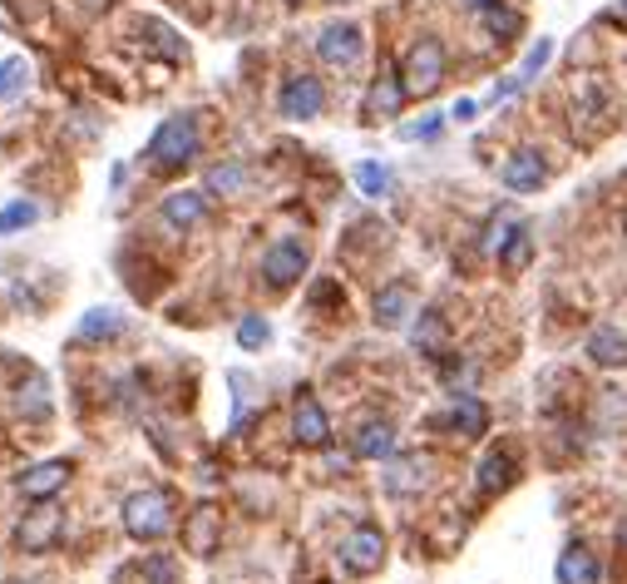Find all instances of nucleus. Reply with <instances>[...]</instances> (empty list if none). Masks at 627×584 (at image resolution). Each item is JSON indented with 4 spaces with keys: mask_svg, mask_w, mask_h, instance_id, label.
<instances>
[{
    "mask_svg": "<svg viewBox=\"0 0 627 584\" xmlns=\"http://www.w3.org/2000/svg\"><path fill=\"white\" fill-rule=\"evenodd\" d=\"M356 184H361L366 198H385V188H391V169L376 159H361L356 163Z\"/></svg>",
    "mask_w": 627,
    "mask_h": 584,
    "instance_id": "a878e982",
    "label": "nucleus"
},
{
    "mask_svg": "<svg viewBox=\"0 0 627 584\" xmlns=\"http://www.w3.org/2000/svg\"><path fill=\"white\" fill-rule=\"evenodd\" d=\"M144 584H179V560L173 555H144Z\"/></svg>",
    "mask_w": 627,
    "mask_h": 584,
    "instance_id": "cd10ccee",
    "label": "nucleus"
},
{
    "mask_svg": "<svg viewBox=\"0 0 627 584\" xmlns=\"http://www.w3.org/2000/svg\"><path fill=\"white\" fill-rule=\"evenodd\" d=\"M588 362L593 367H627V332H617V327H598V332H588Z\"/></svg>",
    "mask_w": 627,
    "mask_h": 584,
    "instance_id": "f3484780",
    "label": "nucleus"
},
{
    "mask_svg": "<svg viewBox=\"0 0 627 584\" xmlns=\"http://www.w3.org/2000/svg\"><path fill=\"white\" fill-rule=\"evenodd\" d=\"M292 436H297V446H307V451H321V446L331 441V422L311 391H297V401H292Z\"/></svg>",
    "mask_w": 627,
    "mask_h": 584,
    "instance_id": "9b49d317",
    "label": "nucleus"
},
{
    "mask_svg": "<svg viewBox=\"0 0 627 584\" xmlns=\"http://www.w3.org/2000/svg\"><path fill=\"white\" fill-rule=\"evenodd\" d=\"M415 342L426 346V352H435V346L445 342V323H440V313H426V323L415 327Z\"/></svg>",
    "mask_w": 627,
    "mask_h": 584,
    "instance_id": "2f4dec72",
    "label": "nucleus"
},
{
    "mask_svg": "<svg viewBox=\"0 0 627 584\" xmlns=\"http://www.w3.org/2000/svg\"><path fill=\"white\" fill-rule=\"evenodd\" d=\"M331 5H346V0H331Z\"/></svg>",
    "mask_w": 627,
    "mask_h": 584,
    "instance_id": "ea45409f",
    "label": "nucleus"
},
{
    "mask_svg": "<svg viewBox=\"0 0 627 584\" xmlns=\"http://www.w3.org/2000/svg\"><path fill=\"white\" fill-rule=\"evenodd\" d=\"M445 70H450V54L435 35H420L410 40V50L401 54V80H405V95L410 99H426L445 85Z\"/></svg>",
    "mask_w": 627,
    "mask_h": 584,
    "instance_id": "f257e3e1",
    "label": "nucleus"
},
{
    "mask_svg": "<svg viewBox=\"0 0 627 584\" xmlns=\"http://www.w3.org/2000/svg\"><path fill=\"white\" fill-rule=\"evenodd\" d=\"M479 114V105L475 99H455V109H450V120H459V124H469Z\"/></svg>",
    "mask_w": 627,
    "mask_h": 584,
    "instance_id": "f704fd0d",
    "label": "nucleus"
},
{
    "mask_svg": "<svg viewBox=\"0 0 627 584\" xmlns=\"http://www.w3.org/2000/svg\"><path fill=\"white\" fill-rule=\"evenodd\" d=\"M183 545H188V555H213L223 545V515H218V506L193 510L188 525H183Z\"/></svg>",
    "mask_w": 627,
    "mask_h": 584,
    "instance_id": "ddd939ff",
    "label": "nucleus"
},
{
    "mask_svg": "<svg viewBox=\"0 0 627 584\" xmlns=\"http://www.w3.org/2000/svg\"><path fill=\"white\" fill-rule=\"evenodd\" d=\"M208 188H213V194H223V198H233V194H243L247 188V169L243 163H218V169H208Z\"/></svg>",
    "mask_w": 627,
    "mask_h": 584,
    "instance_id": "b1692460",
    "label": "nucleus"
},
{
    "mask_svg": "<svg viewBox=\"0 0 627 584\" xmlns=\"http://www.w3.org/2000/svg\"><path fill=\"white\" fill-rule=\"evenodd\" d=\"M144 35H149V40L159 45V50L169 54V60H183V40H179V35H173L163 21H144Z\"/></svg>",
    "mask_w": 627,
    "mask_h": 584,
    "instance_id": "c756f323",
    "label": "nucleus"
},
{
    "mask_svg": "<svg viewBox=\"0 0 627 584\" xmlns=\"http://www.w3.org/2000/svg\"><path fill=\"white\" fill-rule=\"evenodd\" d=\"M440 426L455 431V436H465V441H475V436H484V426H490V406H484L479 397H455V406L440 416Z\"/></svg>",
    "mask_w": 627,
    "mask_h": 584,
    "instance_id": "4468645a",
    "label": "nucleus"
},
{
    "mask_svg": "<svg viewBox=\"0 0 627 584\" xmlns=\"http://www.w3.org/2000/svg\"><path fill=\"white\" fill-rule=\"evenodd\" d=\"M405 80H401V70H381V75L371 80V89H366V99H361V120L366 124H381V120H395L405 109Z\"/></svg>",
    "mask_w": 627,
    "mask_h": 584,
    "instance_id": "0eeeda50",
    "label": "nucleus"
},
{
    "mask_svg": "<svg viewBox=\"0 0 627 584\" xmlns=\"http://www.w3.org/2000/svg\"><path fill=\"white\" fill-rule=\"evenodd\" d=\"M124 531L134 540H163L173 531V496L169 490H134L124 500Z\"/></svg>",
    "mask_w": 627,
    "mask_h": 584,
    "instance_id": "7ed1b4c3",
    "label": "nucleus"
},
{
    "mask_svg": "<svg viewBox=\"0 0 627 584\" xmlns=\"http://www.w3.org/2000/svg\"><path fill=\"white\" fill-rule=\"evenodd\" d=\"M623 228H627V218H623Z\"/></svg>",
    "mask_w": 627,
    "mask_h": 584,
    "instance_id": "79ce46f5",
    "label": "nucleus"
},
{
    "mask_svg": "<svg viewBox=\"0 0 627 584\" xmlns=\"http://www.w3.org/2000/svg\"><path fill=\"white\" fill-rule=\"evenodd\" d=\"M553 580H558V584H603V555H598V545L568 540L564 550H558Z\"/></svg>",
    "mask_w": 627,
    "mask_h": 584,
    "instance_id": "6e6552de",
    "label": "nucleus"
},
{
    "mask_svg": "<svg viewBox=\"0 0 627 584\" xmlns=\"http://www.w3.org/2000/svg\"><path fill=\"white\" fill-rule=\"evenodd\" d=\"M366 50V35L356 21H331L317 31V60L331 70H352Z\"/></svg>",
    "mask_w": 627,
    "mask_h": 584,
    "instance_id": "423d86ee",
    "label": "nucleus"
},
{
    "mask_svg": "<svg viewBox=\"0 0 627 584\" xmlns=\"http://www.w3.org/2000/svg\"><path fill=\"white\" fill-rule=\"evenodd\" d=\"M607 21L623 25V31H627V0H613V11H607Z\"/></svg>",
    "mask_w": 627,
    "mask_h": 584,
    "instance_id": "e433bc0d",
    "label": "nucleus"
},
{
    "mask_svg": "<svg viewBox=\"0 0 627 584\" xmlns=\"http://www.w3.org/2000/svg\"><path fill=\"white\" fill-rule=\"evenodd\" d=\"M287 5H302V0H287Z\"/></svg>",
    "mask_w": 627,
    "mask_h": 584,
    "instance_id": "a19ab883",
    "label": "nucleus"
},
{
    "mask_svg": "<svg viewBox=\"0 0 627 584\" xmlns=\"http://www.w3.org/2000/svg\"><path fill=\"white\" fill-rule=\"evenodd\" d=\"M395 446H401V436H395L391 422H361L352 436V451L361 461H385V455H395Z\"/></svg>",
    "mask_w": 627,
    "mask_h": 584,
    "instance_id": "dca6fc26",
    "label": "nucleus"
},
{
    "mask_svg": "<svg viewBox=\"0 0 627 584\" xmlns=\"http://www.w3.org/2000/svg\"><path fill=\"white\" fill-rule=\"evenodd\" d=\"M267 337H272V327H267L262 317H243V323H237V342H243L247 352H257V346H267Z\"/></svg>",
    "mask_w": 627,
    "mask_h": 584,
    "instance_id": "7c9ffc66",
    "label": "nucleus"
},
{
    "mask_svg": "<svg viewBox=\"0 0 627 584\" xmlns=\"http://www.w3.org/2000/svg\"><path fill=\"white\" fill-rule=\"evenodd\" d=\"M119 313L114 307H95V313L85 317V323H79V342H99V337H114L119 332Z\"/></svg>",
    "mask_w": 627,
    "mask_h": 584,
    "instance_id": "bb28decb",
    "label": "nucleus"
},
{
    "mask_svg": "<svg viewBox=\"0 0 627 584\" xmlns=\"http://www.w3.org/2000/svg\"><path fill=\"white\" fill-rule=\"evenodd\" d=\"M514 480H519V455H514L509 446H494V451L479 461V471H475V490L484 500L500 496V490H509Z\"/></svg>",
    "mask_w": 627,
    "mask_h": 584,
    "instance_id": "f8f14e48",
    "label": "nucleus"
},
{
    "mask_svg": "<svg viewBox=\"0 0 627 584\" xmlns=\"http://www.w3.org/2000/svg\"><path fill=\"white\" fill-rule=\"evenodd\" d=\"M307 263H311V248H307L302 239H276L272 248L262 253V278H267V288L287 292L292 282L307 278Z\"/></svg>",
    "mask_w": 627,
    "mask_h": 584,
    "instance_id": "39448f33",
    "label": "nucleus"
},
{
    "mask_svg": "<svg viewBox=\"0 0 627 584\" xmlns=\"http://www.w3.org/2000/svg\"><path fill=\"white\" fill-rule=\"evenodd\" d=\"M202 214H208V198L193 194V188H179V194L163 198V218H169L173 228H193V223H202Z\"/></svg>",
    "mask_w": 627,
    "mask_h": 584,
    "instance_id": "aec40b11",
    "label": "nucleus"
},
{
    "mask_svg": "<svg viewBox=\"0 0 627 584\" xmlns=\"http://www.w3.org/2000/svg\"><path fill=\"white\" fill-rule=\"evenodd\" d=\"M25 223H35V204H11V208H0V233H15V228H25Z\"/></svg>",
    "mask_w": 627,
    "mask_h": 584,
    "instance_id": "473e14b6",
    "label": "nucleus"
},
{
    "mask_svg": "<svg viewBox=\"0 0 627 584\" xmlns=\"http://www.w3.org/2000/svg\"><path fill=\"white\" fill-rule=\"evenodd\" d=\"M311 303H317V307H321V303H336V282H321V288L311 292Z\"/></svg>",
    "mask_w": 627,
    "mask_h": 584,
    "instance_id": "c9c22d12",
    "label": "nucleus"
},
{
    "mask_svg": "<svg viewBox=\"0 0 627 584\" xmlns=\"http://www.w3.org/2000/svg\"><path fill=\"white\" fill-rule=\"evenodd\" d=\"M430 480V455H410V461H401L391 471V480L385 486L395 490V496H410V490H420Z\"/></svg>",
    "mask_w": 627,
    "mask_h": 584,
    "instance_id": "4be33fe9",
    "label": "nucleus"
},
{
    "mask_svg": "<svg viewBox=\"0 0 627 584\" xmlns=\"http://www.w3.org/2000/svg\"><path fill=\"white\" fill-rule=\"evenodd\" d=\"M385 560V535L376 525H356L346 540H341V564L352 574H376Z\"/></svg>",
    "mask_w": 627,
    "mask_h": 584,
    "instance_id": "9d476101",
    "label": "nucleus"
},
{
    "mask_svg": "<svg viewBox=\"0 0 627 584\" xmlns=\"http://www.w3.org/2000/svg\"><path fill=\"white\" fill-rule=\"evenodd\" d=\"M500 184L509 188V194H539V188L549 184V159H543L539 149H514L509 159L500 163Z\"/></svg>",
    "mask_w": 627,
    "mask_h": 584,
    "instance_id": "1a4fd4ad",
    "label": "nucleus"
},
{
    "mask_svg": "<svg viewBox=\"0 0 627 584\" xmlns=\"http://www.w3.org/2000/svg\"><path fill=\"white\" fill-rule=\"evenodd\" d=\"M202 139H198V120L193 114H173V120H163L159 130H153L149 139V163L159 173H173V169H188L193 159H198Z\"/></svg>",
    "mask_w": 627,
    "mask_h": 584,
    "instance_id": "f03ea898",
    "label": "nucleus"
},
{
    "mask_svg": "<svg viewBox=\"0 0 627 584\" xmlns=\"http://www.w3.org/2000/svg\"><path fill=\"white\" fill-rule=\"evenodd\" d=\"M25 85H30V65H25L21 54H11V60H0V99L25 95Z\"/></svg>",
    "mask_w": 627,
    "mask_h": 584,
    "instance_id": "393cba45",
    "label": "nucleus"
},
{
    "mask_svg": "<svg viewBox=\"0 0 627 584\" xmlns=\"http://www.w3.org/2000/svg\"><path fill=\"white\" fill-rule=\"evenodd\" d=\"M479 21H484V31H490V40H500V45L519 40V31H524V11H519V5H509V0H500V5H490V11L479 15Z\"/></svg>",
    "mask_w": 627,
    "mask_h": 584,
    "instance_id": "412c9836",
    "label": "nucleus"
},
{
    "mask_svg": "<svg viewBox=\"0 0 627 584\" xmlns=\"http://www.w3.org/2000/svg\"><path fill=\"white\" fill-rule=\"evenodd\" d=\"M455 5H465V11L484 15V11H490V5H500V0H455Z\"/></svg>",
    "mask_w": 627,
    "mask_h": 584,
    "instance_id": "4c0bfd02",
    "label": "nucleus"
},
{
    "mask_svg": "<svg viewBox=\"0 0 627 584\" xmlns=\"http://www.w3.org/2000/svg\"><path fill=\"white\" fill-rule=\"evenodd\" d=\"M376 323L381 327H405L410 323V313H415V292H410V282H385L381 292H376Z\"/></svg>",
    "mask_w": 627,
    "mask_h": 584,
    "instance_id": "2eb2a0df",
    "label": "nucleus"
},
{
    "mask_svg": "<svg viewBox=\"0 0 627 584\" xmlns=\"http://www.w3.org/2000/svg\"><path fill=\"white\" fill-rule=\"evenodd\" d=\"M445 130V114H426L420 124H401V139H435Z\"/></svg>",
    "mask_w": 627,
    "mask_h": 584,
    "instance_id": "72a5a7b5",
    "label": "nucleus"
},
{
    "mask_svg": "<svg viewBox=\"0 0 627 584\" xmlns=\"http://www.w3.org/2000/svg\"><path fill=\"white\" fill-rule=\"evenodd\" d=\"M529 258H533V243H529V228H514L509 239H504V248H500V263H504V272H519V268H529Z\"/></svg>",
    "mask_w": 627,
    "mask_h": 584,
    "instance_id": "5701e85b",
    "label": "nucleus"
},
{
    "mask_svg": "<svg viewBox=\"0 0 627 584\" xmlns=\"http://www.w3.org/2000/svg\"><path fill=\"white\" fill-rule=\"evenodd\" d=\"M70 480V461H45V465H35V471H25L21 476V490L30 500H50L54 490Z\"/></svg>",
    "mask_w": 627,
    "mask_h": 584,
    "instance_id": "a211bd4d",
    "label": "nucleus"
},
{
    "mask_svg": "<svg viewBox=\"0 0 627 584\" xmlns=\"http://www.w3.org/2000/svg\"><path fill=\"white\" fill-rule=\"evenodd\" d=\"M54 535H60V515H54L50 506H40L35 515L21 520V545L25 550H50Z\"/></svg>",
    "mask_w": 627,
    "mask_h": 584,
    "instance_id": "6ab92c4d",
    "label": "nucleus"
},
{
    "mask_svg": "<svg viewBox=\"0 0 627 584\" xmlns=\"http://www.w3.org/2000/svg\"><path fill=\"white\" fill-rule=\"evenodd\" d=\"M89 11H104V5H119V0H85Z\"/></svg>",
    "mask_w": 627,
    "mask_h": 584,
    "instance_id": "58836bf2",
    "label": "nucleus"
},
{
    "mask_svg": "<svg viewBox=\"0 0 627 584\" xmlns=\"http://www.w3.org/2000/svg\"><path fill=\"white\" fill-rule=\"evenodd\" d=\"M549 54H553V40H533L529 45V54L519 60V80L529 85V80H539V70L549 65Z\"/></svg>",
    "mask_w": 627,
    "mask_h": 584,
    "instance_id": "c85d7f7f",
    "label": "nucleus"
},
{
    "mask_svg": "<svg viewBox=\"0 0 627 584\" xmlns=\"http://www.w3.org/2000/svg\"><path fill=\"white\" fill-rule=\"evenodd\" d=\"M321 109H327V85H321L317 75H287L282 80V89H276V114L282 120H317Z\"/></svg>",
    "mask_w": 627,
    "mask_h": 584,
    "instance_id": "20e7f679",
    "label": "nucleus"
}]
</instances>
